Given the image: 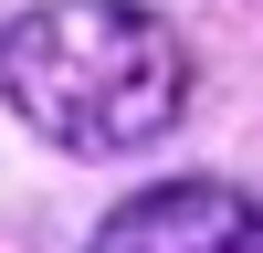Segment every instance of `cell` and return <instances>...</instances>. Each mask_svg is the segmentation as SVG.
<instances>
[{
	"instance_id": "6da1fadb",
	"label": "cell",
	"mask_w": 263,
	"mask_h": 253,
	"mask_svg": "<svg viewBox=\"0 0 263 253\" xmlns=\"http://www.w3.org/2000/svg\"><path fill=\"white\" fill-rule=\"evenodd\" d=\"M0 95L74 158H126L190 105V53L137 0H42L0 32Z\"/></svg>"
},
{
	"instance_id": "7a4b0ae2",
	"label": "cell",
	"mask_w": 263,
	"mask_h": 253,
	"mask_svg": "<svg viewBox=\"0 0 263 253\" xmlns=\"http://www.w3.org/2000/svg\"><path fill=\"white\" fill-rule=\"evenodd\" d=\"M95 253H263V201L221 179H168V190H137L95 232Z\"/></svg>"
}]
</instances>
